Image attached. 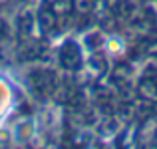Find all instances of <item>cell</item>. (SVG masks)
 <instances>
[{"mask_svg": "<svg viewBox=\"0 0 157 149\" xmlns=\"http://www.w3.org/2000/svg\"><path fill=\"white\" fill-rule=\"evenodd\" d=\"M104 48H105V52L109 54L111 58H119V56H123L125 54V40L121 38V36H109V38L105 40V44H104Z\"/></svg>", "mask_w": 157, "mask_h": 149, "instance_id": "1", "label": "cell"}]
</instances>
